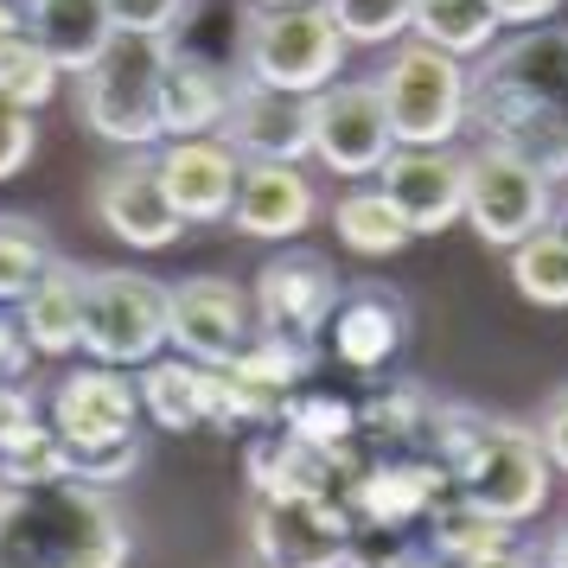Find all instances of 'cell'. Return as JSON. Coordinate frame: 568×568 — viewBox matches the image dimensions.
I'll return each instance as SVG.
<instances>
[{"label":"cell","mask_w":568,"mask_h":568,"mask_svg":"<svg viewBox=\"0 0 568 568\" xmlns=\"http://www.w3.org/2000/svg\"><path fill=\"white\" fill-rule=\"evenodd\" d=\"M473 129L568 180V27H517L473 64Z\"/></svg>","instance_id":"cell-1"},{"label":"cell","mask_w":568,"mask_h":568,"mask_svg":"<svg viewBox=\"0 0 568 568\" xmlns=\"http://www.w3.org/2000/svg\"><path fill=\"white\" fill-rule=\"evenodd\" d=\"M129 517L115 491L78 486H7L0 511V568H122L129 562Z\"/></svg>","instance_id":"cell-2"},{"label":"cell","mask_w":568,"mask_h":568,"mask_svg":"<svg viewBox=\"0 0 568 568\" xmlns=\"http://www.w3.org/2000/svg\"><path fill=\"white\" fill-rule=\"evenodd\" d=\"M166 58H173V39H154V32H115L109 52L78 78L83 129L103 134L109 148H129V154L160 148V141H166V129H160Z\"/></svg>","instance_id":"cell-3"},{"label":"cell","mask_w":568,"mask_h":568,"mask_svg":"<svg viewBox=\"0 0 568 568\" xmlns=\"http://www.w3.org/2000/svg\"><path fill=\"white\" fill-rule=\"evenodd\" d=\"M352 39L338 32L326 13V0L313 7H243L236 13V58L243 78L294 90V97H320L326 83H338Z\"/></svg>","instance_id":"cell-4"},{"label":"cell","mask_w":568,"mask_h":568,"mask_svg":"<svg viewBox=\"0 0 568 568\" xmlns=\"http://www.w3.org/2000/svg\"><path fill=\"white\" fill-rule=\"evenodd\" d=\"M377 90H384L396 148H454L473 129V71L466 58L440 52L428 39L389 45Z\"/></svg>","instance_id":"cell-5"},{"label":"cell","mask_w":568,"mask_h":568,"mask_svg":"<svg viewBox=\"0 0 568 568\" xmlns=\"http://www.w3.org/2000/svg\"><path fill=\"white\" fill-rule=\"evenodd\" d=\"M549 479H556V466L542 454L537 422H505V415H491L486 435L473 440V454L454 466V486H460L473 505H486L491 517H505V524L542 517Z\"/></svg>","instance_id":"cell-6"},{"label":"cell","mask_w":568,"mask_h":568,"mask_svg":"<svg viewBox=\"0 0 568 568\" xmlns=\"http://www.w3.org/2000/svg\"><path fill=\"white\" fill-rule=\"evenodd\" d=\"M166 352V287L134 268H97L83 282V358L141 371Z\"/></svg>","instance_id":"cell-7"},{"label":"cell","mask_w":568,"mask_h":568,"mask_svg":"<svg viewBox=\"0 0 568 568\" xmlns=\"http://www.w3.org/2000/svg\"><path fill=\"white\" fill-rule=\"evenodd\" d=\"M466 224L491 250H517L524 236L556 224V180L505 148L466 154Z\"/></svg>","instance_id":"cell-8"},{"label":"cell","mask_w":568,"mask_h":568,"mask_svg":"<svg viewBox=\"0 0 568 568\" xmlns=\"http://www.w3.org/2000/svg\"><path fill=\"white\" fill-rule=\"evenodd\" d=\"M307 129H313V160L338 180H377L384 160L396 154L377 78H338L320 97H307Z\"/></svg>","instance_id":"cell-9"},{"label":"cell","mask_w":568,"mask_h":568,"mask_svg":"<svg viewBox=\"0 0 568 568\" xmlns=\"http://www.w3.org/2000/svg\"><path fill=\"white\" fill-rule=\"evenodd\" d=\"M262 333V313L250 287L224 282V275H192V282L166 287V345L192 364H224L243 358V345Z\"/></svg>","instance_id":"cell-10"},{"label":"cell","mask_w":568,"mask_h":568,"mask_svg":"<svg viewBox=\"0 0 568 568\" xmlns=\"http://www.w3.org/2000/svg\"><path fill=\"white\" fill-rule=\"evenodd\" d=\"M358 517L338 491L320 498H256L250 505V549L275 568H345Z\"/></svg>","instance_id":"cell-11"},{"label":"cell","mask_w":568,"mask_h":568,"mask_svg":"<svg viewBox=\"0 0 568 568\" xmlns=\"http://www.w3.org/2000/svg\"><path fill=\"white\" fill-rule=\"evenodd\" d=\"M45 422H52L71 454H90V447H115L141 428V384L122 364H78L64 371L45 396Z\"/></svg>","instance_id":"cell-12"},{"label":"cell","mask_w":568,"mask_h":568,"mask_svg":"<svg viewBox=\"0 0 568 568\" xmlns=\"http://www.w3.org/2000/svg\"><path fill=\"white\" fill-rule=\"evenodd\" d=\"M454 491V466L440 460L435 447L415 454H371L364 473L345 486V505L358 524H384V530H409L435 511L440 498Z\"/></svg>","instance_id":"cell-13"},{"label":"cell","mask_w":568,"mask_h":568,"mask_svg":"<svg viewBox=\"0 0 568 568\" xmlns=\"http://www.w3.org/2000/svg\"><path fill=\"white\" fill-rule=\"evenodd\" d=\"M90 205H97V224L115 243H129V250H173L185 236V217L173 205L166 180H160V160H148V154L115 160L103 180H97Z\"/></svg>","instance_id":"cell-14"},{"label":"cell","mask_w":568,"mask_h":568,"mask_svg":"<svg viewBox=\"0 0 568 568\" xmlns=\"http://www.w3.org/2000/svg\"><path fill=\"white\" fill-rule=\"evenodd\" d=\"M415 236H440L466 217V154L460 148H396L377 173Z\"/></svg>","instance_id":"cell-15"},{"label":"cell","mask_w":568,"mask_h":568,"mask_svg":"<svg viewBox=\"0 0 568 568\" xmlns=\"http://www.w3.org/2000/svg\"><path fill=\"white\" fill-rule=\"evenodd\" d=\"M154 160H160V180H166L185 224H231L243 154L224 134H173V141H160Z\"/></svg>","instance_id":"cell-16"},{"label":"cell","mask_w":568,"mask_h":568,"mask_svg":"<svg viewBox=\"0 0 568 568\" xmlns=\"http://www.w3.org/2000/svg\"><path fill=\"white\" fill-rule=\"evenodd\" d=\"M256 313L268 333H301V338H320L326 333V320L338 307V275L326 256H313V250H282V256H268L256 268Z\"/></svg>","instance_id":"cell-17"},{"label":"cell","mask_w":568,"mask_h":568,"mask_svg":"<svg viewBox=\"0 0 568 568\" xmlns=\"http://www.w3.org/2000/svg\"><path fill=\"white\" fill-rule=\"evenodd\" d=\"M320 338H326V352H333L345 371H384V364L409 345V301L389 282L345 287Z\"/></svg>","instance_id":"cell-18"},{"label":"cell","mask_w":568,"mask_h":568,"mask_svg":"<svg viewBox=\"0 0 568 568\" xmlns=\"http://www.w3.org/2000/svg\"><path fill=\"white\" fill-rule=\"evenodd\" d=\"M217 134H224L243 160H287V166L313 160L307 97L275 90V83H256V78H236L231 115H224V129Z\"/></svg>","instance_id":"cell-19"},{"label":"cell","mask_w":568,"mask_h":568,"mask_svg":"<svg viewBox=\"0 0 568 568\" xmlns=\"http://www.w3.org/2000/svg\"><path fill=\"white\" fill-rule=\"evenodd\" d=\"M313 217H320V192H313L307 166H287V160H243L236 205H231V231L236 236L294 243Z\"/></svg>","instance_id":"cell-20"},{"label":"cell","mask_w":568,"mask_h":568,"mask_svg":"<svg viewBox=\"0 0 568 568\" xmlns=\"http://www.w3.org/2000/svg\"><path fill=\"white\" fill-rule=\"evenodd\" d=\"M243 473H250V491L256 498H320V491H338V454H320L301 435H287L282 422L275 428H256L250 447H243Z\"/></svg>","instance_id":"cell-21"},{"label":"cell","mask_w":568,"mask_h":568,"mask_svg":"<svg viewBox=\"0 0 568 568\" xmlns=\"http://www.w3.org/2000/svg\"><path fill=\"white\" fill-rule=\"evenodd\" d=\"M231 97H236V78L224 64H211L205 52H192V45H173L166 58V83H160V129L166 141L173 134H217L224 129V115H231Z\"/></svg>","instance_id":"cell-22"},{"label":"cell","mask_w":568,"mask_h":568,"mask_svg":"<svg viewBox=\"0 0 568 568\" xmlns=\"http://www.w3.org/2000/svg\"><path fill=\"white\" fill-rule=\"evenodd\" d=\"M20 7H27V32L64 64V78H83L122 32L109 0H20Z\"/></svg>","instance_id":"cell-23"},{"label":"cell","mask_w":568,"mask_h":568,"mask_svg":"<svg viewBox=\"0 0 568 568\" xmlns=\"http://www.w3.org/2000/svg\"><path fill=\"white\" fill-rule=\"evenodd\" d=\"M141 415L166 428V435H192V428H211V384L217 371L211 364H192L180 352H160L154 364H141Z\"/></svg>","instance_id":"cell-24"},{"label":"cell","mask_w":568,"mask_h":568,"mask_svg":"<svg viewBox=\"0 0 568 568\" xmlns=\"http://www.w3.org/2000/svg\"><path fill=\"white\" fill-rule=\"evenodd\" d=\"M83 282L90 275L58 256L45 268V282L20 301V326H27L39 358H71V352H83Z\"/></svg>","instance_id":"cell-25"},{"label":"cell","mask_w":568,"mask_h":568,"mask_svg":"<svg viewBox=\"0 0 568 568\" xmlns=\"http://www.w3.org/2000/svg\"><path fill=\"white\" fill-rule=\"evenodd\" d=\"M505 542H517V524L491 517L486 505H473L460 486H454V491H447V498L435 505V511L422 517V549H428L435 562H447V568L479 562V556L505 549Z\"/></svg>","instance_id":"cell-26"},{"label":"cell","mask_w":568,"mask_h":568,"mask_svg":"<svg viewBox=\"0 0 568 568\" xmlns=\"http://www.w3.org/2000/svg\"><path fill=\"white\" fill-rule=\"evenodd\" d=\"M435 415L440 396L428 384H389L371 403H358V435L371 454H415V447H435Z\"/></svg>","instance_id":"cell-27"},{"label":"cell","mask_w":568,"mask_h":568,"mask_svg":"<svg viewBox=\"0 0 568 568\" xmlns=\"http://www.w3.org/2000/svg\"><path fill=\"white\" fill-rule=\"evenodd\" d=\"M333 231L338 243L352 250V256L364 262H384L396 256V250H409V224H403V211H396V199H389L377 180H358V185H345L333 199Z\"/></svg>","instance_id":"cell-28"},{"label":"cell","mask_w":568,"mask_h":568,"mask_svg":"<svg viewBox=\"0 0 568 568\" xmlns=\"http://www.w3.org/2000/svg\"><path fill=\"white\" fill-rule=\"evenodd\" d=\"M498 32H505V20H498L491 0H415L409 39H428V45H440V52L466 58V64L486 58L491 45H498Z\"/></svg>","instance_id":"cell-29"},{"label":"cell","mask_w":568,"mask_h":568,"mask_svg":"<svg viewBox=\"0 0 568 568\" xmlns=\"http://www.w3.org/2000/svg\"><path fill=\"white\" fill-rule=\"evenodd\" d=\"M511 282L530 307L568 313V224H542L511 250Z\"/></svg>","instance_id":"cell-30"},{"label":"cell","mask_w":568,"mask_h":568,"mask_svg":"<svg viewBox=\"0 0 568 568\" xmlns=\"http://www.w3.org/2000/svg\"><path fill=\"white\" fill-rule=\"evenodd\" d=\"M313 364H320V338H301V333H268L262 326L250 345H243V358L224 364V371H236V377H250V384L275 389V396H287V389H301L313 377Z\"/></svg>","instance_id":"cell-31"},{"label":"cell","mask_w":568,"mask_h":568,"mask_svg":"<svg viewBox=\"0 0 568 568\" xmlns=\"http://www.w3.org/2000/svg\"><path fill=\"white\" fill-rule=\"evenodd\" d=\"M282 428L287 435H301L307 447H320V454H345L358 435V403H345L338 389H287L282 403Z\"/></svg>","instance_id":"cell-32"},{"label":"cell","mask_w":568,"mask_h":568,"mask_svg":"<svg viewBox=\"0 0 568 568\" xmlns=\"http://www.w3.org/2000/svg\"><path fill=\"white\" fill-rule=\"evenodd\" d=\"M52 262H58V250H52V236H45V224L0 211V307H20L32 287L45 282Z\"/></svg>","instance_id":"cell-33"},{"label":"cell","mask_w":568,"mask_h":568,"mask_svg":"<svg viewBox=\"0 0 568 568\" xmlns=\"http://www.w3.org/2000/svg\"><path fill=\"white\" fill-rule=\"evenodd\" d=\"M58 78H64V64H58L32 32H20L7 52H0V97L20 109H45L58 97Z\"/></svg>","instance_id":"cell-34"},{"label":"cell","mask_w":568,"mask_h":568,"mask_svg":"<svg viewBox=\"0 0 568 568\" xmlns=\"http://www.w3.org/2000/svg\"><path fill=\"white\" fill-rule=\"evenodd\" d=\"M326 13L352 45H403L415 27V0H326Z\"/></svg>","instance_id":"cell-35"},{"label":"cell","mask_w":568,"mask_h":568,"mask_svg":"<svg viewBox=\"0 0 568 568\" xmlns=\"http://www.w3.org/2000/svg\"><path fill=\"white\" fill-rule=\"evenodd\" d=\"M0 479H7V486H58V479H71V447H64V435L45 428V435H32L27 447L0 454Z\"/></svg>","instance_id":"cell-36"},{"label":"cell","mask_w":568,"mask_h":568,"mask_svg":"<svg viewBox=\"0 0 568 568\" xmlns=\"http://www.w3.org/2000/svg\"><path fill=\"white\" fill-rule=\"evenodd\" d=\"M134 473H141V435L115 440V447H90V454H71V479H78V486L115 491V486H129Z\"/></svg>","instance_id":"cell-37"},{"label":"cell","mask_w":568,"mask_h":568,"mask_svg":"<svg viewBox=\"0 0 568 568\" xmlns=\"http://www.w3.org/2000/svg\"><path fill=\"white\" fill-rule=\"evenodd\" d=\"M415 556H422L415 537L384 530V524H358V530H352V549H345V568H409Z\"/></svg>","instance_id":"cell-38"},{"label":"cell","mask_w":568,"mask_h":568,"mask_svg":"<svg viewBox=\"0 0 568 568\" xmlns=\"http://www.w3.org/2000/svg\"><path fill=\"white\" fill-rule=\"evenodd\" d=\"M45 428H52V422H45V403H39L27 384H0V454L27 447V440L45 435Z\"/></svg>","instance_id":"cell-39"},{"label":"cell","mask_w":568,"mask_h":568,"mask_svg":"<svg viewBox=\"0 0 568 568\" xmlns=\"http://www.w3.org/2000/svg\"><path fill=\"white\" fill-rule=\"evenodd\" d=\"M115 7V27L122 32H154V39H173V32L192 20L199 0H109Z\"/></svg>","instance_id":"cell-40"},{"label":"cell","mask_w":568,"mask_h":568,"mask_svg":"<svg viewBox=\"0 0 568 568\" xmlns=\"http://www.w3.org/2000/svg\"><path fill=\"white\" fill-rule=\"evenodd\" d=\"M32 148H39V129H32V109H20V103H7V97H0V185L27 173Z\"/></svg>","instance_id":"cell-41"},{"label":"cell","mask_w":568,"mask_h":568,"mask_svg":"<svg viewBox=\"0 0 568 568\" xmlns=\"http://www.w3.org/2000/svg\"><path fill=\"white\" fill-rule=\"evenodd\" d=\"M537 435H542V454H549V466L568 479V384L542 403V415H537Z\"/></svg>","instance_id":"cell-42"},{"label":"cell","mask_w":568,"mask_h":568,"mask_svg":"<svg viewBox=\"0 0 568 568\" xmlns=\"http://www.w3.org/2000/svg\"><path fill=\"white\" fill-rule=\"evenodd\" d=\"M32 358H39V352H32L27 326H20L13 313L0 307V384H20V377H27V364H32Z\"/></svg>","instance_id":"cell-43"},{"label":"cell","mask_w":568,"mask_h":568,"mask_svg":"<svg viewBox=\"0 0 568 568\" xmlns=\"http://www.w3.org/2000/svg\"><path fill=\"white\" fill-rule=\"evenodd\" d=\"M491 7H498V20H505V27H542L562 0H491Z\"/></svg>","instance_id":"cell-44"},{"label":"cell","mask_w":568,"mask_h":568,"mask_svg":"<svg viewBox=\"0 0 568 568\" xmlns=\"http://www.w3.org/2000/svg\"><path fill=\"white\" fill-rule=\"evenodd\" d=\"M466 568H542V549H530V542H505V549H491V556H479V562Z\"/></svg>","instance_id":"cell-45"},{"label":"cell","mask_w":568,"mask_h":568,"mask_svg":"<svg viewBox=\"0 0 568 568\" xmlns=\"http://www.w3.org/2000/svg\"><path fill=\"white\" fill-rule=\"evenodd\" d=\"M20 32H27V7H20V0H0V52H7Z\"/></svg>","instance_id":"cell-46"},{"label":"cell","mask_w":568,"mask_h":568,"mask_svg":"<svg viewBox=\"0 0 568 568\" xmlns=\"http://www.w3.org/2000/svg\"><path fill=\"white\" fill-rule=\"evenodd\" d=\"M542 568H568V524H556V537L542 542Z\"/></svg>","instance_id":"cell-47"},{"label":"cell","mask_w":568,"mask_h":568,"mask_svg":"<svg viewBox=\"0 0 568 568\" xmlns=\"http://www.w3.org/2000/svg\"><path fill=\"white\" fill-rule=\"evenodd\" d=\"M250 7H313V0H250Z\"/></svg>","instance_id":"cell-48"},{"label":"cell","mask_w":568,"mask_h":568,"mask_svg":"<svg viewBox=\"0 0 568 568\" xmlns=\"http://www.w3.org/2000/svg\"><path fill=\"white\" fill-rule=\"evenodd\" d=\"M409 568H447V562H435V556H428V549H422V556H415Z\"/></svg>","instance_id":"cell-49"},{"label":"cell","mask_w":568,"mask_h":568,"mask_svg":"<svg viewBox=\"0 0 568 568\" xmlns=\"http://www.w3.org/2000/svg\"><path fill=\"white\" fill-rule=\"evenodd\" d=\"M0 511H7V479H0Z\"/></svg>","instance_id":"cell-50"},{"label":"cell","mask_w":568,"mask_h":568,"mask_svg":"<svg viewBox=\"0 0 568 568\" xmlns=\"http://www.w3.org/2000/svg\"><path fill=\"white\" fill-rule=\"evenodd\" d=\"M250 568H275V562H250Z\"/></svg>","instance_id":"cell-51"}]
</instances>
